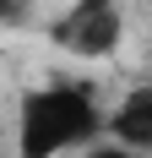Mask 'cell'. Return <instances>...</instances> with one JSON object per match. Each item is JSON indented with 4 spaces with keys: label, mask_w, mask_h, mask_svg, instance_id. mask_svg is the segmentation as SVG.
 Instances as JSON below:
<instances>
[{
    "label": "cell",
    "mask_w": 152,
    "mask_h": 158,
    "mask_svg": "<svg viewBox=\"0 0 152 158\" xmlns=\"http://www.w3.org/2000/svg\"><path fill=\"white\" fill-rule=\"evenodd\" d=\"M103 126L109 120L87 87H71V82L38 87L16 109V158H54L65 147H92Z\"/></svg>",
    "instance_id": "6da1fadb"
},
{
    "label": "cell",
    "mask_w": 152,
    "mask_h": 158,
    "mask_svg": "<svg viewBox=\"0 0 152 158\" xmlns=\"http://www.w3.org/2000/svg\"><path fill=\"white\" fill-rule=\"evenodd\" d=\"M120 38H125L120 0H71L49 22V44L60 55H76V60H103L120 49Z\"/></svg>",
    "instance_id": "7a4b0ae2"
},
{
    "label": "cell",
    "mask_w": 152,
    "mask_h": 158,
    "mask_svg": "<svg viewBox=\"0 0 152 158\" xmlns=\"http://www.w3.org/2000/svg\"><path fill=\"white\" fill-rule=\"evenodd\" d=\"M109 131H114V142H120V147L147 153V147H152V87H136V93L125 98L120 109L109 114Z\"/></svg>",
    "instance_id": "3957f363"
},
{
    "label": "cell",
    "mask_w": 152,
    "mask_h": 158,
    "mask_svg": "<svg viewBox=\"0 0 152 158\" xmlns=\"http://www.w3.org/2000/svg\"><path fill=\"white\" fill-rule=\"evenodd\" d=\"M82 158H136L130 147H120V142H109V147H87Z\"/></svg>",
    "instance_id": "277c9868"
},
{
    "label": "cell",
    "mask_w": 152,
    "mask_h": 158,
    "mask_svg": "<svg viewBox=\"0 0 152 158\" xmlns=\"http://www.w3.org/2000/svg\"><path fill=\"white\" fill-rule=\"evenodd\" d=\"M11 11H16V0H0V22H11Z\"/></svg>",
    "instance_id": "5b68a950"
}]
</instances>
